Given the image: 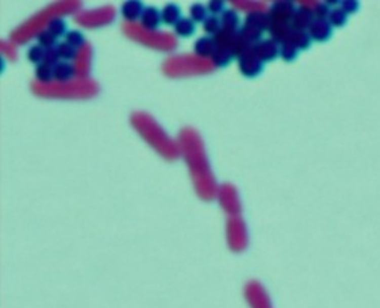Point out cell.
Segmentation results:
<instances>
[{"instance_id": "obj_1", "label": "cell", "mask_w": 380, "mask_h": 308, "mask_svg": "<svg viewBox=\"0 0 380 308\" xmlns=\"http://www.w3.org/2000/svg\"><path fill=\"white\" fill-rule=\"evenodd\" d=\"M178 146L188 166L198 193L202 198L211 199L216 192L215 178L200 135L193 128L182 129L178 137Z\"/></svg>"}, {"instance_id": "obj_2", "label": "cell", "mask_w": 380, "mask_h": 308, "mask_svg": "<svg viewBox=\"0 0 380 308\" xmlns=\"http://www.w3.org/2000/svg\"><path fill=\"white\" fill-rule=\"evenodd\" d=\"M130 122L139 136L164 159L173 161L180 156L178 144L167 135L150 114L145 112H135L130 118Z\"/></svg>"}, {"instance_id": "obj_3", "label": "cell", "mask_w": 380, "mask_h": 308, "mask_svg": "<svg viewBox=\"0 0 380 308\" xmlns=\"http://www.w3.org/2000/svg\"><path fill=\"white\" fill-rule=\"evenodd\" d=\"M81 6H83V4L80 2H74V0L56 2L52 4V5L47 6L42 12L30 17L28 21H25L23 24H21L19 28L13 31L11 35L12 43H28L29 40L35 37V35L38 37L46 26L48 28V24L51 23L52 20L60 16L73 14V13L80 10Z\"/></svg>"}, {"instance_id": "obj_4", "label": "cell", "mask_w": 380, "mask_h": 308, "mask_svg": "<svg viewBox=\"0 0 380 308\" xmlns=\"http://www.w3.org/2000/svg\"><path fill=\"white\" fill-rule=\"evenodd\" d=\"M32 92L39 97L56 99H86L92 98L98 93V85L90 79H75L70 81H52L42 84L32 83Z\"/></svg>"}, {"instance_id": "obj_5", "label": "cell", "mask_w": 380, "mask_h": 308, "mask_svg": "<svg viewBox=\"0 0 380 308\" xmlns=\"http://www.w3.org/2000/svg\"><path fill=\"white\" fill-rule=\"evenodd\" d=\"M215 67L210 58L197 55H175L167 58L162 64V71L169 78H183L210 73Z\"/></svg>"}, {"instance_id": "obj_6", "label": "cell", "mask_w": 380, "mask_h": 308, "mask_svg": "<svg viewBox=\"0 0 380 308\" xmlns=\"http://www.w3.org/2000/svg\"><path fill=\"white\" fill-rule=\"evenodd\" d=\"M124 32L129 39L148 48L161 52H173L177 47V39L169 32L147 30L136 23H125Z\"/></svg>"}, {"instance_id": "obj_7", "label": "cell", "mask_w": 380, "mask_h": 308, "mask_svg": "<svg viewBox=\"0 0 380 308\" xmlns=\"http://www.w3.org/2000/svg\"><path fill=\"white\" fill-rule=\"evenodd\" d=\"M116 19V10L112 6H104L85 11L77 14L74 21L87 29H96L111 24Z\"/></svg>"}, {"instance_id": "obj_8", "label": "cell", "mask_w": 380, "mask_h": 308, "mask_svg": "<svg viewBox=\"0 0 380 308\" xmlns=\"http://www.w3.org/2000/svg\"><path fill=\"white\" fill-rule=\"evenodd\" d=\"M269 16L264 13H251L247 16L243 28L239 33L246 42L255 45L258 43L263 31L269 28Z\"/></svg>"}, {"instance_id": "obj_9", "label": "cell", "mask_w": 380, "mask_h": 308, "mask_svg": "<svg viewBox=\"0 0 380 308\" xmlns=\"http://www.w3.org/2000/svg\"><path fill=\"white\" fill-rule=\"evenodd\" d=\"M227 239L231 248L234 251H241L247 247L248 237L246 226H244L243 221L238 218V217H233L229 221Z\"/></svg>"}, {"instance_id": "obj_10", "label": "cell", "mask_w": 380, "mask_h": 308, "mask_svg": "<svg viewBox=\"0 0 380 308\" xmlns=\"http://www.w3.org/2000/svg\"><path fill=\"white\" fill-rule=\"evenodd\" d=\"M93 48L90 44L86 43L83 47L78 49L73 62L74 73L79 79H88L90 66H92Z\"/></svg>"}, {"instance_id": "obj_11", "label": "cell", "mask_w": 380, "mask_h": 308, "mask_svg": "<svg viewBox=\"0 0 380 308\" xmlns=\"http://www.w3.org/2000/svg\"><path fill=\"white\" fill-rule=\"evenodd\" d=\"M239 67L243 75L248 76V78H253V76L258 75L263 70V62L253 54L250 48L242 56H240Z\"/></svg>"}, {"instance_id": "obj_12", "label": "cell", "mask_w": 380, "mask_h": 308, "mask_svg": "<svg viewBox=\"0 0 380 308\" xmlns=\"http://www.w3.org/2000/svg\"><path fill=\"white\" fill-rule=\"evenodd\" d=\"M219 200L224 209L230 214L235 215L240 211L239 196L232 185H223L219 189Z\"/></svg>"}, {"instance_id": "obj_13", "label": "cell", "mask_w": 380, "mask_h": 308, "mask_svg": "<svg viewBox=\"0 0 380 308\" xmlns=\"http://www.w3.org/2000/svg\"><path fill=\"white\" fill-rule=\"evenodd\" d=\"M251 51L261 62H269L274 60L279 55V45L273 39L264 40L252 45Z\"/></svg>"}, {"instance_id": "obj_14", "label": "cell", "mask_w": 380, "mask_h": 308, "mask_svg": "<svg viewBox=\"0 0 380 308\" xmlns=\"http://www.w3.org/2000/svg\"><path fill=\"white\" fill-rule=\"evenodd\" d=\"M247 297L252 308H272L270 297L258 283H251L247 289Z\"/></svg>"}, {"instance_id": "obj_15", "label": "cell", "mask_w": 380, "mask_h": 308, "mask_svg": "<svg viewBox=\"0 0 380 308\" xmlns=\"http://www.w3.org/2000/svg\"><path fill=\"white\" fill-rule=\"evenodd\" d=\"M295 8L291 3L279 2L273 5L272 11L269 15L270 22H277V23H288L292 20L295 15Z\"/></svg>"}, {"instance_id": "obj_16", "label": "cell", "mask_w": 380, "mask_h": 308, "mask_svg": "<svg viewBox=\"0 0 380 308\" xmlns=\"http://www.w3.org/2000/svg\"><path fill=\"white\" fill-rule=\"evenodd\" d=\"M331 34V25L327 20L315 19L310 26V35L316 42H325Z\"/></svg>"}, {"instance_id": "obj_17", "label": "cell", "mask_w": 380, "mask_h": 308, "mask_svg": "<svg viewBox=\"0 0 380 308\" xmlns=\"http://www.w3.org/2000/svg\"><path fill=\"white\" fill-rule=\"evenodd\" d=\"M162 21V14L156 7H147L144 10L141 22L142 26L147 30H157Z\"/></svg>"}, {"instance_id": "obj_18", "label": "cell", "mask_w": 380, "mask_h": 308, "mask_svg": "<svg viewBox=\"0 0 380 308\" xmlns=\"http://www.w3.org/2000/svg\"><path fill=\"white\" fill-rule=\"evenodd\" d=\"M122 15L125 19L128 21V23H134L135 21L138 20L139 17H142V14L144 12V5L141 2H126L124 3L121 8Z\"/></svg>"}, {"instance_id": "obj_19", "label": "cell", "mask_w": 380, "mask_h": 308, "mask_svg": "<svg viewBox=\"0 0 380 308\" xmlns=\"http://www.w3.org/2000/svg\"><path fill=\"white\" fill-rule=\"evenodd\" d=\"M269 30L272 34L273 40L279 43H287L292 32L291 25L288 23H277V22H269Z\"/></svg>"}, {"instance_id": "obj_20", "label": "cell", "mask_w": 380, "mask_h": 308, "mask_svg": "<svg viewBox=\"0 0 380 308\" xmlns=\"http://www.w3.org/2000/svg\"><path fill=\"white\" fill-rule=\"evenodd\" d=\"M216 49V44L214 39L208 38V37H202L198 39L196 44H194V53L196 55L202 58H209L212 57Z\"/></svg>"}, {"instance_id": "obj_21", "label": "cell", "mask_w": 380, "mask_h": 308, "mask_svg": "<svg viewBox=\"0 0 380 308\" xmlns=\"http://www.w3.org/2000/svg\"><path fill=\"white\" fill-rule=\"evenodd\" d=\"M313 15H312L311 12H307L305 10H299L295 12V15H293L292 20H291V28L292 30L296 31H302L310 29V26L313 23Z\"/></svg>"}, {"instance_id": "obj_22", "label": "cell", "mask_w": 380, "mask_h": 308, "mask_svg": "<svg viewBox=\"0 0 380 308\" xmlns=\"http://www.w3.org/2000/svg\"><path fill=\"white\" fill-rule=\"evenodd\" d=\"M231 5L240 11L251 13H264L268 10L269 4L265 2H249V0H234Z\"/></svg>"}, {"instance_id": "obj_23", "label": "cell", "mask_w": 380, "mask_h": 308, "mask_svg": "<svg viewBox=\"0 0 380 308\" xmlns=\"http://www.w3.org/2000/svg\"><path fill=\"white\" fill-rule=\"evenodd\" d=\"M221 29L230 32L238 33V29L240 25V19L237 13L233 10L225 11L221 15Z\"/></svg>"}, {"instance_id": "obj_24", "label": "cell", "mask_w": 380, "mask_h": 308, "mask_svg": "<svg viewBox=\"0 0 380 308\" xmlns=\"http://www.w3.org/2000/svg\"><path fill=\"white\" fill-rule=\"evenodd\" d=\"M74 74L73 65L69 64L67 62H60L56 66H54V79L60 83L70 81Z\"/></svg>"}, {"instance_id": "obj_25", "label": "cell", "mask_w": 380, "mask_h": 308, "mask_svg": "<svg viewBox=\"0 0 380 308\" xmlns=\"http://www.w3.org/2000/svg\"><path fill=\"white\" fill-rule=\"evenodd\" d=\"M233 57H234V54L232 51H231V49L216 47L214 55H212L211 57V61L215 64V66L223 67V66L229 65Z\"/></svg>"}, {"instance_id": "obj_26", "label": "cell", "mask_w": 380, "mask_h": 308, "mask_svg": "<svg viewBox=\"0 0 380 308\" xmlns=\"http://www.w3.org/2000/svg\"><path fill=\"white\" fill-rule=\"evenodd\" d=\"M161 14L162 21H164L166 24L175 25L180 20V10L177 5H175V4H169V5H167L164 10H162Z\"/></svg>"}, {"instance_id": "obj_27", "label": "cell", "mask_w": 380, "mask_h": 308, "mask_svg": "<svg viewBox=\"0 0 380 308\" xmlns=\"http://www.w3.org/2000/svg\"><path fill=\"white\" fill-rule=\"evenodd\" d=\"M196 31V24L189 19H180L177 23L175 24V32L180 37H191Z\"/></svg>"}, {"instance_id": "obj_28", "label": "cell", "mask_w": 380, "mask_h": 308, "mask_svg": "<svg viewBox=\"0 0 380 308\" xmlns=\"http://www.w3.org/2000/svg\"><path fill=\"white\" fill-rule=\"evenodd\" d=\"M35 76H37V81L42 84L52 83V79L54 78V67L46 63H42L35 69Z\"/></svg>"}, {"instance_id": "obj_29", "label": "cell", "mask_w": 380, "mask_h": 308, "mask_svg": "<svg viewBox=\"0 0 380 308\" xmlns=\"http://www.w3.org/2000/svg\"><path fill=\"white\" fill-rule=\"evenodd\" d=\"M288 42L295 45L298 49H305L310 46L311 40H310V35L306 34L305 32H302V31L292 30Z\"/></svg>"}, {"instance_id": "obj_30", "label": "cell", "mask_w": 380, "mask_h": 308, "mask_svg": "<svg viewBox=\"0 0 380 308\" xmlns=\"http://www.w3.org/2000/svg\"><path fill=\"white\" fill-rule=\"evenodd\" d=\"M48 31L54 35V37H62V35L65 34L66 23L61 19V17H56V19L52 20L51 23L48 24Z\"/></svg>"}, {"instance_id": "obj_31", "label": "cell", "mask_w": 380, "mask_h": 308, "mask_svg": "<svg viewBox=\"0 0 380 308\" xmlns=\"http://www.w3.org/2000/svg\"><path fill=\"white\" fill-rule=\"evenodd\" d=\"M203 30L207 33L216 35L221 30V21L215 15L208 16V19L203 22Z\"/></svg>"}, {"instance_id": "obj_32", "label": "cell", "mask_w": 380, "mask_h": 308, "mask_svg": "<svg viewBox=\"0 0 380 308\" xmlns=\"http://www.w3.org/2000/svg\"><path fill=\"white\" fill-rule=\"evenodd\" d=\"M56 49L58 52V55H60V57H62L63 60H74L77 52H78L73 46H71V45L67 44L66 42L61 43Z\"/></svg>"}, {"instance_id": "obj_33", "label": "cell", "mask_w": 380, "mask_h": 308, "mask_svg": "<svg viewBox=\"0 0 380 308\" xmlns=\"http://www.w3.org/2000/svg\"><path fill=\"white\" fill-rule=\"evenodd\" d=\"M189 15L194 22H205L208 19L206 7L201 4H194L189 8Z\"/></svg>"}, {"instance_id": "obj_34", "label": "cell", "mask_w": 380, "mask_h": 308, "mask_svg": "<svg viewBox=\"0 0 380 308\" xmlns=\"http://www.w3.org/2000/svg\"><path fill=\"white\" fill-rule=\"evenodd\" d=\"M65 38H66L67 44H70L71 46H73L74 48H78V49L83 47L84 45L86 44L83 33H81L80 31H77V30L69 31V32L66 33Z\"/></svg>"}, {"instance_id": "obj_35", "label": "cell", "mask_w": 380, "mask_h": 308, "mask_svg": "<svg viewBox=\"0 0 380 308\" xmlns=\"http://www.w3.org/2000/svg\"><path fill=\"white\" fill-rule=\"evenodd\" d=\"M346 15L347 14L341 10V8H336V10L330 12V14L328 16L329 23L334 26H341L345 24L346 19H347Z\"/></svg>"}, {"instance_id": "obj_36", "label": "cell", "mask_w": 380, "mask_h": 308, "mask_svg": "<svg viewBox=\"0 0 380 308\" xmlns=\"http://www.w3.org/2000/svg\"><path fill=\"white\" fill-rule=\"evenodd\" d=\"M280 53H281V56L284 61L290 62L292 60H295V58L297 57L298 48L293 44L287 42L282 45V48H281V51H280Z\"/></svg>"}, {"instance_id": "obj_37", "label": "cell", "mask_w": 380, "mask_h": 308, "mask_svg": "<svg viewBox=\"0 0 380 308\" xmlns=\"http://www.w3.org/2000/svg\"><path fill=\"white\" fill-rule=\"evenodd\" d=\"M45 53H46V49H44V47L40 46V45H35V46H32L28 52L29 61L33 62V63L43 62L44 58H45Z\"/></svg>"}, {"instance_id": "obj_38", "label": "cell", "mask_w": 380, "mask_h": 308, "mask_svg": "<svg viewBox=\"0 0 380 308\" xmlns=\"http://www.w3.org/2000/svg\"><path fill=\"white\" fill-rule=\"evenodd\" d=\"M0 51H2L3 55H5L8 60L11 61H16L17 60V52L14 43H8V42H2L0 44Z\"/></svg>"}, {"instance_id": "obj_39", "label": "cell", "mask_w": 380, "mask_h": 308, "mask_svg": "<svg viewBox=\"0 0 380 308\" xmlns=\"http://www.w3.org/2000/svg\"><path fill=\"white\" fill-rule=\"evenodd\" d=\"M38 42L40 44V46L49 49V48H54L56 44V37L49 32V31H43L42 33L38 35Z\"/></svg>"}, {"instance_id": "obj_40", "label": "cell", "mask_w": 380, "mask_h": 308, "mask_svg": "<svg viewBox=\"0 0 380 308\" xmlns=\"http://www.w3.org/2000/svg\"><path fill=\"white\" fill-rule=\"evenodd\" d=\"M58 58H60V55H58L57 49L49 48L46 49V53H45L44 63L51 66H56L58 64Z\"/></svg>"}, {"instance_id": "obj_41", "label": "cell", "mask_w": 380, "mask_h": 308, "mask_svg": "<svg viewBox=\"0 0 380 308\" xmlns=\"http://www.w3.org/2000/svg\"><path fill=\"white\" fill-rule=\"evenodd\" d=\"M225 8V3L223 2H218V0H215V2H210L208 4V10H209L212 14H219L224 11Z\"/></svg>"}, {"instance_id": "obj_42", "label": "cell", "mask_w": 380, "mask_h": 308, "mask_svg": "<svg viewBox=\"0 0 380 308\" xmlns=\"http://www.w3.org/2000/svg\"><path fill=\"white\" fill-rule=\"evenodd\" d=\"M341 10L346 13V14H350V13H354L357 11L359 8V4L356 2H344L341 4Z\"/></svg>"}, {"instance_id": "obj_43", "label": "cell", "mask_w": 380, "mask_h": 308, "mask_svg": "<svg viewBox=\"0 0 380 308\" xmlns=\"http://www.w3.org/2000/svg\"><path fill=\"white\" fill-rule=\"evenodd\" d=\"M330 12L327 5H323V4H320V6L316 8L315 11V17L316 19H321V20H325V16H329Z\"/></svg>"}, {"instance_id": "obj_44", "label": "cell", "mask_w": 380, "mask_h": 308, "mask_svg": "<svg viewBox=\"0 0 380 308\" xmlns=\"http://www.w3.org/2000/svg\"><path fill=\"white\" fill-rule=\"evenodd\" d=\"M298 4L301 6V10H305L307 12H315L316 8L320 6L319 2H299Z\"/></svg>"}]
</instances>
